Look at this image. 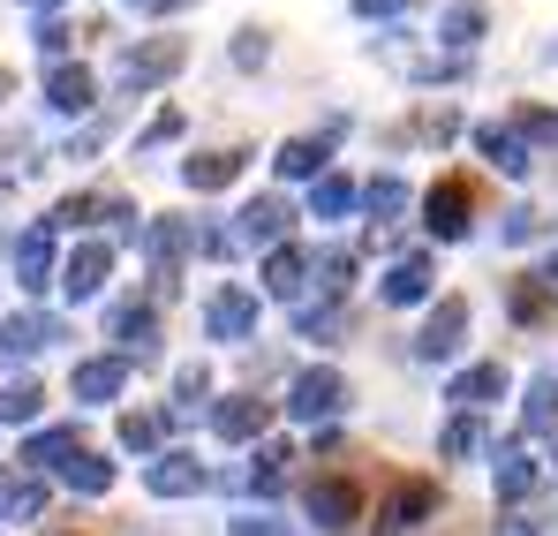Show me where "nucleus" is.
I'll use <instances>...</instances> for the list:
<instances>
[{
    "label": "nucleus",
    "instance_id": "obj_3",
    "mask_svg": "<svg viewBox=\"0 0 558 536\" xmlns=\"http://www.w3.org/2000/svg\"><path fill=\"white\" fill-rule=\"evenodd\" d=\"M174 69H182V38H151V46L121 53V84H129V91L159 84V76H174Z\"/></svg>",
    "mask_w": 558,
    "mask_h": 536
},
{
    "label": "nucleus",
    "instance_id": "obj_19",
    "mask_svg": "<svg viewBox=\"0 0 558 536\" xmlns=\"http://www.w3.org/2000/svg\"><path fill=\"white\" fill-rule=\"evenodd\" d=\"M234 175H242V152H204V159H189V167H182L189 189H227Z\"/></svg>",
    "mask_w": 558,
    "mask_h": 536
},
{
    "label": "nucleus",
    "instance_id": "obj_31",
    "mask_svg": "<svg viewBox=\"0 0 558 536\" xmlns=\"http://www.w3.org/2000/svg\"><path fill=\"white\" fill-rule=\"evenodd\" d=\"M513 136H521V144H558V114H551V106H529Z\"/></svg>",
    "mask_w": 558,
    "mask_h": 536
},
{
    "label": "nucleus",
    "instance_id": "obj_40",
    "mask_svg": "<svg viewBox=\"0 0 558 536\" xmlns=\"http://www.w3.org/2000/svg\"><path fill=\"white\" fill-rule=\"evenodd\" d=\"M46 8H53V0H46Z\"/></svg>",
    "mask_w": 558,
    "mask_h": 536
},
{
    "label": "nucleus",
    "instance_id": "obj_39",
    "mask_svg": "<svg viewBox=\"0 0 558 536\" xmlns=\"http://www.w3.org/2000/svg\"><path fill=\"white\" fill-rule=\"evenodd\" d=\"M551 61H558V46H551Z\"/></svg>",
    "mask_w": 558,
    "mask_h": 536
},
{
    "label": "nucleus",
    "instance_id": "obj_30",
    "mask_svg": "<svg viewBox=\"0 0 558 536\" xmlns=\"http://www.w3.org/2000/svg\"><path fill=\"white\" fill-rule=\"evenodd\" d=\"M544 302H551V287H544V279L529 272V279L513 287V318H521V325H536V318H544Z\"/></svg>",
    "mask_w": 558,
    "mask_h": 536
},
{
    "label": "nucleus",
    "instance_id": "obj_6",
    "mask_svg": "<svg viewBox=\"0 0 558 536\" xmlns=\"http://www.w3.org/2000/svg\"><path fill=\"white\" fill-rule=\"evenodd\" d=\"M204 325H211L219 341H242V333H257V295H242V287H227V295H211V310H204Z\"/></svg>",
    "mask_w": 558,
    "mask_h": 536
},
{
    "label": "nucleus",
    "instance_id": "obj_26",
    "mask_svg": "<svg viewBox=\"0 0 558 536\" xmlns=\"http://www.w3.org/2000/svg\"><path fill=\"white\" fill-rule=\"evenodd\" d=\"M265 279H272V295H294V287L310 279V258H302V250H272V258H265Z\"/></svg>",
    "mask_w": 558,
    "mask_h": 536
},
{
    "label": "nucleus",
    "instance_id": "obj_10",
    "mask_svg": "<svg viewBox=\"0 0 558 536\" xmlns=\"http://www.w3.org/2000/svg\"><path fill=\"white\" fill-rule=\"evenodd\" d=\"M544 484V461L529 446H498V499H529Z\"/></svg>",
    "mask_w": 558,
    "mask_h": 536
},
{
    "label": "nucleus",
    "instance_id": "obj_2",
    "mask_svg": "<svg viewBox=\"0 0 558 536\" xmlns=\"http://www.w3.org/2000/svg\"><path fill=\"white\" fill-rule=\"evenodd\" d=\"M461 333H468V302H461V295H446V302L423 318V333H415V356H423V362H446L453 348H461Z\"/></svg>",
    "mask_w": 558,
    "mask_h": 536
},
{
    "label": "nucleus",
    "instance_id": "obj_15",
    "mask_svg": "<svg viewBox=\"0 0 558 536\" xmlns=\"http://www.w3.org/2000/svg\"><path fill=\"white\" fill-rule=\"evenodd\" d=\"M106 265H113V250H98V242H84V250L69 258V279H61V287H69L76 302H84V295H98V287H106Z\"/></svg>",
    "mask_w": 558,
    "mask_h": 536
},
{
    "label": "nucleus",
    "instance_id": "obj_29",
    "mask_svg": "<svg viewBox=\"0 0 558 536\" xmlns=\"http://www.w3.org/2000/svg\"><path fill=\"white\" fill-rule=\"evenodd\" d=\"M544 227H551V219H544V212H536V204H513V212H506V227H498V235H506V242H544Z\"/></svg>",
    "mask_w": 558,
    "mask_h": 536
},
{
    "label": "nucleus",
    "instance_id": "obj_36",
    "mask_svg": "<svg viewBox=\"0 0 558 536\" xmlns=\"http://www.w3.org/2000/svg\"><path fill=\"white\" fill-rule=\"evenodd\" d=\"M536 279H544V287H551V295H558V250H551V258H544V272H536Z\"/></svg>",
    "mask_w": 558,
    "mask_h": 536
},
{
    "label": "nucleus",
    "instance_id": "obj_5",
    "mask_svg": "<svg viewBox=\"0 0 558 536\" xmlns=\"http://www.w3.org/2000/svg\"><path fill=\"white\" fill-rule=\"evenodd\" d=\"M446 401H461V416L490 408V401H506V370H498V362H468L461 378L446 385Z\"/></svg>",
    "mask_w": 558,
    "mask_h": 536
},
{
    "label": "nucleus",
    "instance_id": "obj_37",
    "mask_svg": "<svg viewBox=\"0 0 558 536\" xmlns=\"http://www.w3.org/2000/svg\"><path fill=\"white\" fill-rule=\"evenodd\" d=\"M551 476H558V453H551Z\"/></svg>",
    "mask_w": 558,
    "mask_h": 536
},
{
    "label": "nucleus",
    "instance_id": "obj_7",
    "mask_svg": "<svg viewBox=\"0 0 558 536\" xmlns=\"http://www.w3.org/2000/svg\"><path fill=\"white\" fill-rule=\"evenodd\" d=\"M355 514H363V491H355V484H317V491H310V522H317V529H348Z\"/></svg>",
    "mask_w": 558,
    "mask_h": 536
},
{
    "label": "nucleus",
    "instance_id": "obj_20",
    "mask_svg": "<svg viewBox=\"0 0 558 536\" xmlns=\"http://www.w3.org/2000/svg\"><path fill=\"white\" fill-rule=\"evenodd\" d=\"M490 439H483V416H453L446 431H438V453L446 461H468V453H483Z\"/></svg>",
    "mask_w": 558,
    "mask_h": 536
},
{
    "label": "nucleus",
    "instance_id": "obj_28",
    "mask_svg": "<svg viewBox=\"0 0 558 536\" xmlns=\"http://www.w3.org/2000/svg\"><path fill=\"white\" fill-rule=\"evenodd\" d=\"M363 204H371L377 219H392V212H408V181H392V175H377L371 189H363Z\"/></svg>",
    "mask_w": 558,
    "mask_h": 536
},
{
    "label": "nucleus",
    "instance_id": "obj_9",
    "mask_svg": "<svg viewBox=\"0 0 558 536\" xmlns=\"http://www.w3.org/2000/svg\"><path fill=\"white\" fill-rule=\"evenodd\" d=\"M46 341H61V325H53V318H8V325H0V362L38 356Z\"/></svg>",
    "mask_w": 558,
    "mask_h": 536
},
{
    "label": "nucleus",
    "instance_id": "obj_21",
    "mask_svg": "<svg viewBox=\"0 0 558 536\" xmlns=\"http://www.w3.org/2000/svg\"><path fill=\"white\" fill-rule=\"evenodd\" d=\"M242 235H250V242H279V235H287V204H279V196H257V204L242 212Z\"/></svg>",
    "mask_w": 558,
    "mask_h": 536
},
{
    "label": "nucleus",
    "instance_id": "obj_4",
    "mask_svg": "<svg viewBox=\"0 0 558 536\" xmlns=\"http://www.w3.org/2000/svg\"><path fill=\"white\" fill-rule=\"evenodd\" d=\"M423 227H430L438 242H461L468 235V189L461 181H438V189L423 196Z\"/></svg>",
    "mask_w": 558,
    "mask_h": 536
},
{
    "label": "nucleus",
    "instance_id": "obj_16",
    "mask_svg": "<svg viewBox=\"0 0 558 536\" xmlns=\"http://www.w3.org/2000/svg\"><path fill=\"white\" fill-rule=\"evenodd\" d=\"M196 484H204V468H196L189 453H159V461H151V491H159V499H182Z\"/></svg>",
    "mask_w": 558,
    "mask_h": 536
},
{
    "label": "nucleus",
    "instance_id": "obj_34",
    "mask_svg": "<svg viewBox=\"0 0 558 536\" xmlns=\"http://www.w3.org/2000/svg\"><path fill=\"white\" fill-rule=\"evenodd\" d=\"M151 439H159V424H151V416H129V424H121V446H151Z\"/></svg>",
    "mask_w": 558,
    "mask_h": 536
},
{
    "label": "nucleus",
    "instance_id": "obj_11",
    "mask_svg": "<svg viewBox=\"0 0 558 536\" xmlns=\"http://www.w3.org/2000/svg\"><path fill=\"white\" fill-rule=\"evenodd\" d=\"M430 514H438V484H400L392 507H385V529H415V522H430Z\"/></svg>",
    "mask_w": 558,
    "mask_h": 536
},
{
    "label": "nucleus",
    "instance_id": "obj_8",
    "mask_svg": "<svg viewBox=\"0 0 558 536\" xmlns=\"http://www.w3.org/2000/svg\"><path fill=\"white\" fill-rule=\"evenodd\" d=\"M475 152H483L498 175H513V181L529 175V144H521L513 129H498V121H483V129H475Z\"/></svg>",
    "mask_w": 558,
    "mask_h": 536
},
{
    "label": "nucleus",
    "instance_id": "obj_1",
    "mask_svg": "<svg viewBox=\"0 0 558 536\" xmlns=\"http://www.w3.org/2000/svg\"><path fill=\"white\" fill-rule=\"evenodd\" d=\"M287 408H294L302 424H325V416L348 408V378H340V370H302V378L287 385Z\"/></svg>",
    "mask_w": 558,
    "mask_h": 536
},
{
    "label": "nucleus",
    "instance_id": "obj_33",
    "mask_svg": "<svg viewBox=\"0 0 558 536\" xmlns=\"http://www.w3.org/2000/svg\"><path fill=\"white\" fill-rule=\"evenodd\" d=\"M265 53H272L265 31H242V38H234V61H242V69H265Z\"/></svg>",
    "mask_w": 558,
    "mask_h": 536
},
{
    "label": "nucleus",
    "instance_id": "obj_35",
    "mask_svg": "<svg viewBox=\"0 0 558 536\" xmlns=\"http://www.w3.org/2000/svg\"><path fill=\"white\" fill-rule=\"evenodd\" d=\"M408 8H415V0H355L363 23H377V15H408Z\"/></svg>",
    "mask_w": 558,
    "mask_h": 536
},
{
    "label": "nucleus",
    "instance_id": "obj_18",
    "mask_svg": "<svg viewBox=\"0 0 558 536\" xmlns=\"http://www.w3.org/2000/svg\"><path fill=\"white\" fill-rule=\"evenodd\" d=\"M15 272H23V287H46V272H53V235L46 227H31L15 242Z\"/></svg>",
    "mask_w": 558,
    "mask_h": 536
},
{
    "label": "nucleus",
    "instance_id": "obj_14",
    "mask_svg": "<svg viewBox=\"0 0 558 536\" xmlns=\"http://www.w3.org/2000/svg\"><path fill=\"white\" fill-rule=\"evenodd\" d=\"M121 378H129V362H121V356L76 362V401H113V393H121Z\"/></svg>",
    "mask_w": 558,
    "mask_h": 536
},
{
    "label": "nucleus",
    "instance_id": "obj_24",
    "mask_svg": "<svg viewBox=\"0 0 558 536\" xmlns=\"http://www.w3.org/2000/svg\"><path fill=\"white\" fill-rule=\"evenodd\" d=\"M310 212H317V219H348V212H355V181L317 175V196H310Z\"/></svg>",
    "mask_w": 558,
    "mask_h": 536
},
{
    "label": "nucleus",
    "instance_id": "obj_38",
    "mask_svg": "<svg viewBox=\"0 0 558 536\" xmlns=\"http://www.w3.org/2000/svg\"><path fill=\"white\" fill-rule=\"evenodd\" d=\"M0 91H8V76H0Z\"/></svg>",
    "mask_w": 558,
    "mask_h": 536
},
{
    "label": "nucleus",
    "instance_id": "obj_12",
    "mask_svg": "<svg viewBox=\"0 0 558 536\" xmlns=\"http://www.w3.org/2000/svg\"><path fill=\"white\" fill-rule=\"evenodd\" d=\"M521 424H529V439L558 431V370H536V378H529V408H521Z\"/></svg>",
    "mask_w": 558,
    "mask_h": 536
},
{
    "label": "nucleus",
    "instance_id": "obj_25",
    "mask_svg": "<svg viewBox=\"0 0 558 536\" xmlns=\"http://www.w3.org/2000/svg\"><path fill=\"white\" fill-rule=\"evenodd\" d=\"M61 476H69V491H106V484H113V468H106L98 453H84V446L61 461Z\"/></svg>",
    "mask_w": 558,
    "mask_h": 536
},
{
    "label": "nucleus",
    "instance_id": "obj_32",
    "mask_svg": "<svg viewBox=\"0 0 558 536\" xmlns=\"http://www.w3.org/2000/svg\"><path fill=\"white\" fill-rule=\"evenodd\" d=\"M76 453V431H46V439H31V461H69Z\"/></svg>",
    "mask_w": 558,
    "mask_h": 536
},
{
    "label": "nucleus",
    "instance_id": "obj_13",
    "mask_svg": "<svg viewBox=\"0 0 558 536\" xmlns=\"http://www.w3.org/2000/svg\"><path fill=\"white\" fill-rule=\"evenodd\" d=\"M385 302H430V258H400V265L385 272Z\"/></svg>",
    "mask_w": 558,
    "mask_h": 536
},
{
    "label": "nucleus",
    "instance_id": "obj_23",
    "mask_svg": "<svg viewBox=\"0 0 558 536\" xmlns=\"http://www.w3.org/2000/svg\"><path fill=\"white\" fill-rule=\"evenodd\" d=\"M279 175H294V181H317V175H325V144H310V136L279 144Z\"/></svg>",
    "mask_w": 558,
    "mask_h": 536
},
{
    "label": "nucleus",
    "instance_id": "obj_27",
    "mask_svg": "<svg viewBox=\"0 0 558 536\" xmlns=\"http://www.w3.org/2000/svg\"><path fill=\"white\" fill-rule=\"evenodd\" d=\"M53 106H61V114H84V106H92V76H84V69H53Z\"/></svg>",
    "mask_w": 558,
    "mask_h": 536
},
{
    "label": "nucleus",
    "instance_id": "obj_17",
    "mask_svg": "<svg viewBox=\"0 0 558 536\" xmlns=\"http://www.w3.org/2000/svg\"><path fill=\"white\" fill-rule=\"evenodd\" d=\"M265 416H272L265 401H219V416H211V424H219V439H234V446H242V439H257V431H265Z\"/></svg>",
    "mask_w": 558,
    "mask_h": 536
},
{
    "label": "nucleus",
    "instance_id": "obj_22",
    "mask_svg": "<svg viewBox=\"0 0 558 536\" xmlns=\"http://www.w3.org/2000/svg\"><path fill=\"white\" fill-rule=\"evenodd\" d=\"M438 38H446L453 53H468V46L483 38V8H475V0H461V8H446V23H438Z\"/></svg>",
    "mask_w": 558,
    "mask_h": 536
}]
</instances>
